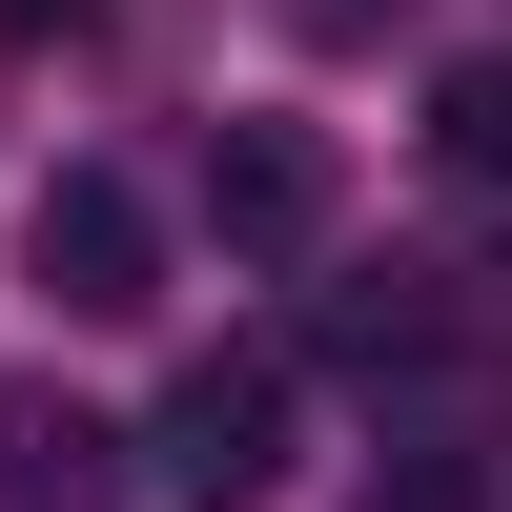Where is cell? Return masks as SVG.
<instances>
[{"label": "cell", "instance_id": "cell-6", "mask_svg": "<svg viewBox=\"0 0 512 512\" xmlns=\"http://www.w3.org/2000/svg\"><path fill=\"white\" fill-rule=\"evenodd\" d=\"M41 21H82V0H0V41H41Z\"/></svg>", "mask_w": 512, "mask_h": 512}, {"label": "cell", "instance_id": "cell-3", "mask_svg": "<svg viewBox=\"0 0 512 512\" xmlns=\"http://www.w3.org/2000/svg\"><path fill=\"white\" fill-rule=\"evenodd\" d=\"M328 205H349V185H328V144H308V123H226V144H205V226H226L246 267L328 246Z\"/></svg>", "mask_w": 512, "mask_h": 512}, {"label": "cell", "instance_id": "cell-5", "mask_svg": "<svg viewBox=\"0 0 512 512\" xmlns=\"http://www.w3.org/2000/svg\"><path fill=\"white\" fill-rule=\"evenodd\" d=\"M431 164L512 205V62H451V82H431Z\"/></svg>", "mask_w": 512, "mask_h": 512}, {"label": "cell", "instance_id": "cell-2", "mask_svg": "<svg viewBox=\"0 0 512 512\" xmlns=\"http://www.w3.org/2000/svg\"><path fill=\"white\" fill-rule=\"evenodd\" d=\"M21 267H41L62 328H144V308H164V205L123 185V164H62V185L21 205Z\"/></svg>", "mask_w": 512, "mask_h": 512}, {"label": "cell", "instance_id": "cell-4", "mask_svg": "<svg viewBox=\"0 0 512 512\" xmlns=\"http://www.w3.org/2000/svg\"><path fill=\"white\" fill-rule=\"evenodd\" d=\"M103 472H123V431L82 390H21V410H0V512H103Z\"/></svg>", "mask_w": 512, "mask_h": 512}, {"label": "cell", "instance_id": "cell-1", "mask_svg": "<svg viewBox=\"0 0 512 512\" xmlns=\"http://www.w3.org/2000/svg\"><path fill=\"white\" fill-rule=\"evenodd\" d=\"M144 472L185 492V512H267L287 492V349H205L185 390L144 410Z\"/></svg>", "mask_w": 512, "mask_h": 512}]
</instances>
